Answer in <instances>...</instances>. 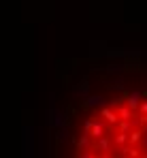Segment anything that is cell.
<instances>
[{
	"mask_svg": "<svg viewBox=\"0 0 147 158\" xmlns=\"http://www.w3.org/2000/svg\"><path fill=\"white\" fill-rule=\"evenodd\" d=\"M85 105H88V107H104V105H107V101H104V96L94 94V96H88Z\"/></svg>",
	"mask_w": 147,
	"mask_h": 158,
	"instance_id": "cell-1",
	"label": "cell"
},
{
	"mask_svg": "<svg viewBox=\"0 0 147 158\" xmlns=\"http://www.w3.org/2000/svg\"><path fill=\"white\" fill-rule=\"evenodd\" d=\"M79 158H98V154L90 148V150H81V152H79Z\"/></svg>",
	"mask_w": 147,
	"mask_h": 158,
	"instance_id": "cell-2",
	"label": "cell"
}]
</instances>
